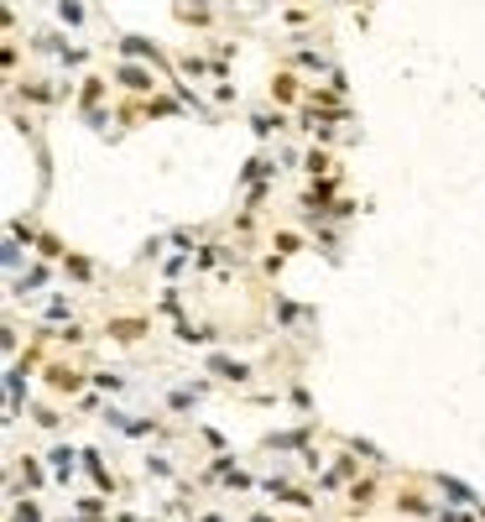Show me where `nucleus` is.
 <instances>
[]
</instances>
